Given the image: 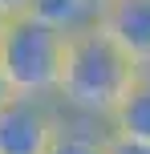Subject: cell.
Returning <instances> with one entry per match:
<instances>
[{
  "mask_svg": "<svg viewBox=\"0 0 150 154\" xmlns=\"http://www.w3.org/2000/svg\"><path fill=\"white\" fill-rule=\"evenodd\" d=\"M61 122L57 97H12L0 109V154H49Z\"/></svg>",
  "mask_w": 150,
  "mask_h": 154,
  "instance_id": "obj_3",
  "label": "cell"
},
{
  "mask_svg": "<svg viewBox=\"0 0 150 154\" xmlns=\"http://www.w3.org/2000/svg\"><path fill=\"white\" fill-rule=\"evenodd\" d=\"M32 8V0H0V16L4 20H12V16H24Z\"/></svg>",
  "mask_w": 150,
  "mask_h": 154,
  "instance_id": "obj_9",
  "label": "cell"
},
{
  "mask_svg": "<svg viewBox=\"0 0 150 154\" xmlns=\"http://www.w3.org/2000/svg\"><path fill=\"white\" fill-rule=\"evenodd\" d=\"M4 24H8V20H4V16H0V37H4Z\"/></svg>",
  "mask_w": 150,
  "mask_h": 154,
  "instance_id": "obj_12",
  "label": "cell"
},
{
  "mask_svg": "<svg viewBox=\"0 0 150 154\" xmlns=\"http://www.w3.org/2000/svg\"><path fill=\"white\" fill-rule=\"evenodd\" d=\"M97 20L138 69H150V0H110Z\"/></svg>",
  "mask_w": 150,
  "mask_h": 154,
  "instance_id": "obj_4",
  "label": "cell"
},
{
  "mask_svg": "<svg viewBox=\"0 0 150 154\" xmlns=\"http://www.w3.org/2000/svg\"><path fill=\"white\" fill-rule=\"evenodd\" d=\"M110 154H150V142H142V138H122V134H110Z\"/></svg>",
  "mask_w": 150,
  "mask_h": 154,
  "instance_id": "obj_8",
  "label": "cell"
},
{
  "mask_svg": "<svg viewBox=\"0 0 150 154\" xmlns=\"http://www.w3.org/2000/svg\"><path fill=\"white\" fill-rule=\"evenodd\" d=\"M89 4H93V8H97V12H102V8H106V4H110V0H89Z\"/></svg>",
  "mask_w": 150,
  "mask_h": 154,
  "instance_id": "obj_11",
  "label": "cell"
},
{
  "mask_svg": "<svg viewBox=\"0 0 150 154\" xmlns=\"http://www.w3.org/2000/svg\"><path fill=\"white\" fill-rule=\"evenodd\" d=\"M134 77H138V65L130 61V53L102 29V20H93L89 29L69 37L57 101L73 118H89V122L110 126L114 109L130 93Z\"/></svg>",
  "mask_w": 150,
  "mask_h": 154,
  "instance_id": "obj_1",
  "label": "cell"
},
{
  "mask_svg": "<svg viewBox=\"0 0 150 154\" xmlns=\"http://www.w3.org/2000/svg\"><path fill=\"white\" fill-rule=\"evenodd\" d=\"M65 53H69V37L37 16H12L0 37V69L16 97H57L65 73Z\"/></svg>",
  "mask_w": 150,
  "mask_h": 154,
  "instance_id": "obj_2",
  "label": "cell"
},
{
  "mask_svg": "<svg viewBox=\"0 0 150 154\" xmlns=\"http://www.w3.org/2000/svg\"><path fill=\"white\" fill-rule=\"evenodd\" d=\"M29 16H37L41 24H49V29H57V32H65V37H73V32L89 29L102 12H97L89 0H32Z\"/></svg>",
  "mask_w": 150,
  "mask_h": 154,
  "instance_id": "obj_7",
  "label": "cell"
},
{
  "mask_svg": "<svg viewBox=\"0 0 150 154\" xmlns=\"http://www.w3.org/2000/svg\"><path fill=\"white\" fill-rule=\"evenodd\" d=\"M110 134L150 142V69H138L130 93L122 97V106L114 109V118H110Z\"/></svg>",
  "mask_w": 150,
  "mask_h": 154,
  "instance_id": "obj_5",
  "label": "cell"
},
{
  "mask_svg": "<svg viewBox=\"0 0 150 154\" xmlns=\"http://www.w3.org/2000/svg\"><path fill=\"white\" fill-rule=\"evenodd\" d=\"M49 154H110V126L65 114V122L57 130Z\"/></svg>",
  "mask_w": 150,
  "mask_h": 154,
  "instance_id": "obj_6",
  "label": "cell"
},
{
  "mask_svg": "<svg viewBox=\"0 0 150 154\" xmlns=\"http://www.w3.org/2000/svg\"><path fill=\"white\" fill-rule=\"evenodd\" d=\"M16 93H12V85H8V77H4V69H0V109L8 106V101H12Z\"/></svg>",
  "mask_w": 150,
  "mask_h": 154,
  "instance_id": "obj_10",
  "label": "cell"
}]
</instances>
